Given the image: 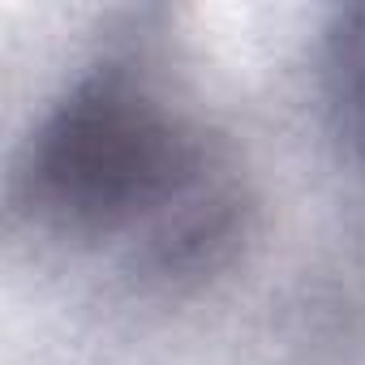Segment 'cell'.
Masks as SVG:
<instances>
[{"label":"cell","instance_id":"cell-1","mask_svg":"<svg viewBox=\"0 0 365 365\" xmlns=\"http://www.w3.org/2000/svg\"><path fill=\"white\" fill-rule=\"evenodd\" d=\"M172 168L163 120L129 91L91 86L48 125L35 159L43 198L78 224H112L146 202Z\"/></svg>","mask_w":365,"mask_h":365}]
</instances>
